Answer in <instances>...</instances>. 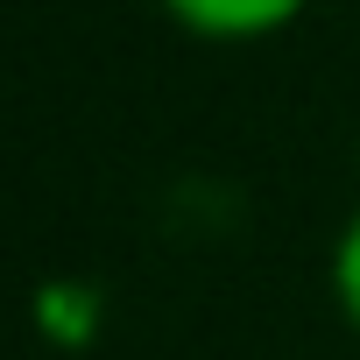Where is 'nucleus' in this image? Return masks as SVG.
I'll return each instance as SVG.
<instances>
[{"mask_svg": "<svg viewBox=\"0 0 360 360\" xmlns=\"http://www.w3.org/2000/svg\"><path fill=\"white\" fill-rule=\"evenodd\" d=\"M162 8L184 22L191 36H212V43H248V36H269L283 22H297L304 0H162Z\"/></svg>", "mask_w": 360, "mask_h": 360, "instance_id": "1", "label": "nucleus"}, {"mask_svg": "<svg viewBox=\"0 0 360 360\" xmlns=\"http://www.w3.org/2000/svg\"><path fill=\"white\" fill-rule=\"evenodd\" d=\"M36 318H43V332H50L57 346H85V339L99 332V297H92L85 283H50V290L36 297Z\"/></svg>", "mask_w": 360, "mask_h": 360, "instance_id": "2", "label": "nucleus"}, {"mask_svg": "<svg viewBox=\"0 0 360 360\" xmlns=\"http://www.w3.org/2000/svg\"><path fill=\"white\" fill-rule=\"evenodd\" d=\"M332 290H339V311L360 325V212L346 219V233L332 248Z\"/></svg>", "mask_w": 360, "mask_h": 360, "instance_id": "3", "label": "nucleus"}]
</instances>
